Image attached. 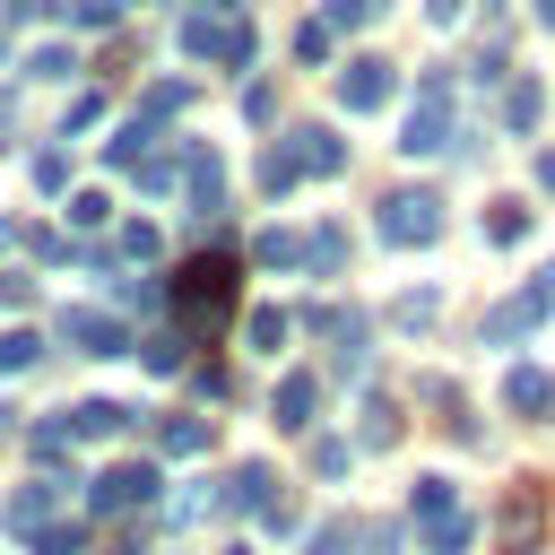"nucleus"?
<instances>
[{"label": "nucleus", "instance_id": "1", "mask_svg": "<svg viewBox=\"0 0 555 555\" xmlns=\"http://www.w3.org/2000/svg\"><path fill=\"white\" fill-rule=\"evenodd\" d=\"M165 304H173V330H191V338L225 330V312L243 304V260H234V251H191V260L165 278Z\"/></svg>", "mask_w": 555, "mask_h": 555}, {"label": "nucleus", "instance_id": "2", "mask_svg": "<svg viewBox=\"0 0 555 555\" xmlns=\"http://www.w3.org/2000/svg\"><path fill=\"white\" fill-rule=\"evenodd\" d=\"M408 520H416L425 555H468V538H477V512L460 503V486H451V477H416V494H408Z\"/></svg>", "mask_w": 555, "mask_h": 555}, {"label": "nucleus", "instance_id": "3", "mask_svg": "<svg viewBox=\"0 0 555 555\" xmlns=\"http://www.w3.org/2000/svg\"><path fill=\"white\" fill-rule=\"evenodd\" d=\"M182 52H191V61H225V69H251L260 35H251V17H234V9H199V0H191V17H182Z\"/></svg>", "mask_w": 555, "mask_h": 555}, {"label": "nucleus", "instance_id": "4", "mask_svg": "<svg viewBox=\"0 0 555 555\" xmlns=\"http://www.w3.org/2000/svg\"><path fill=\"white\" fill-rule=\"evenodd\" d=\"M373 234H382V243H390V251H425V243H434V234H442V199H434V191H416V182H408V191H390V199H382V208H373Z\"/></svg>", "mask_w": 555, "mask_h": 555}, {"label": "nucleus", "instance_id": "5", "mask_svg": "<svg viewBox=\"0 0 555 555\" xmlns=\"http://www.w3.org/2000/svg\"><path fill=\"white\" fill-rule=\"evenodd\" d=\"M217 512H251V520H269V529H295V503L278 494V468H269V460H243L234 477H217Z\"/></svg>", "mask_w": 555, "mask_h": 555}, {"label": "nucleus", "instance_id": "6", "mask_svg": "<svg viewBox=\"0 0 555 555\" xmlns=\"http://www.w3.org/2000/svg\"><path fill=\"white\" fill-rule=\"evenodd\" d=\"M460 130H451V78L442 69H425V87H416V113H408V130H399V147L408 156H442Z\"/></svg>", "mask_w": 555, "mask_h": 555}, {"label": "nucleus", "instance_id": "7", "mask_svg": "<svg viewBox=\"0 0 555 555\" xmlns=\"http://www.w3.org/2000/svg\"><path fill=\"white\" fill-rule=\"evenodd\" d=\"M546 304H555V260H546V269H538V278H529V286H520L512 304H494L477 338H486V347H512V338H529V330L546 321Z\"/></svg>", "mask_w": 555, "mask_h": 555}, {"label": "nucleus", "instance_id": "8", "mask_svg": "<svg viewBox=\"0 0 555 555\" xmlns=\"http://www.w3.org/2000/svg\"><path fill=\"white\" fill-rule=\"evenodd\" d=\"M61 338H69L78 356H130V347H139L113 304H69V312H61Z\"/></svg>", "mask_w": 555, "mask_h": 555}, {"label": "nucleus", "instance_id": "9", "mask_svg": "<svg viewBox=\"0 0 555 555\" xmlns=\"http://www.w3.org/2000/svg\"><path fill=\"white\" fill-rule=\"evenodd\" d=\"M147 503H156V468L147 460H121V468H104L87 486V512L95 520H121V512H147Z\"/></svg>", "mask_w": 555, "mask_h": 555}, {"label": "nucleus", "instance_id": "10", "mask_svg": "<svg viewBox=\"0 0 555 555\" xmlns=\"http://www.w3.org/2000/svg\"><path fill=\"white\" fill-rule=\"evenodd\" d=\"M503 555H538V538H546V486L538 477H520L512 494H503Z\"/></svg>", "mask_w": 555, "mask_h": 555}, {"label": "nucleus", "instance_id": "11", "mask_svg": "<svg viewBox=\"0 0 555 555\" xmlns=\"http://www.w3.org/2000/svg\"><path fill=\"white\" fill-rule=\"evenodd\" d=\"M390 95H399V69H390V61H373V52H364V61H347V69H338V104H347V113H382Z\"/></svg>", "mask_w": 555, "mask_h": 555}, {"label": "nucleus", "instance_id": "12", "mask_svg": "<svg viewBox=\"0 0 555 555\" xmlns=\"http://www.w3.org/2000/svg\"><path fill=\"white\" fill-rule=\"evenodd\" d=\"M182 191H191V217H217L225 208V165H217V147H182Z\"/></svg>", "mask_w": 555, "mask_h": 555}, {"label": "nucleus", "instance_id": "13", "mask_svg": "<svg viewBox=\"0 0 555 555\" xmlns=\"http://www.w3.org/2000/svg\"><path fill=\"white\" fill-rule=\"evenodd\" d=\"M269 416H278L286 434H312V416H321V382H312V373H278V390H269Z\"/></svg>", "mask_w": 555, "mask_h": 555}, {"label": "nucleus", "instance_id": "14", "mask_svg": "<svg viewBox=\"0 0 555 555\" xmlns=\"http://www.w3.org/2000/svg\"><path fill=\"white\" fill-rule=\"evenodd\" d=\"M503 408H512L520 425L555 416V373H538V364H512V373H503Z\"/></svg>", "mask_w": 555, "mask_h": 555}, {"label": "nucleus", "instance_id": "15", "mask_svg": "<svg viewBox=\"0 0 555 555\" xmlns=\"http://www.w3.org/2000/svg\"><path fill=\"white\" fill-rule=\"evenodd\" d=\"M130 416H139V408H121V399H78V408L61 416V434H69V442H113Z\"/></svg>", "mask_w": 555, "mask_h": 555}, {"label": "nucleus", "instance_id": "16", "mask_svg": "<svg viewBox=\"0 0 555 555\" xmlns=\"http://www.w3.org/2000/svg\"><path fill=\"white\" fill-rule=\"evenodd\" d=\"M286 147H295V173H321V182L347 173V139H338V130H295Z\"/></svg>", "mask_w": 555, "mask_h": 555}, {"label": "nucleus", "instance_id": "17", "mask_svg": "<svg viewBox=\"0 0 555 555\" xmlns=\"http://www.w3.org/2000/svg\"><path fill=\"white\" fill-rule=\"evenodd\" d=\"M356 442H364V451H390V442H399V399H390V390H364V408H356Z\"/></svg>", "mask_w": 555, "mask_h": 555}, {"label": "nucleus", "instance_id": "18", "mask_svg": "<svg viewBox=\"0 0 555 555\" xmlns=\"http://www.w3.org/2000/svg\"><path fill=\"white\" fill-rule=\"evenodd\" d=\"M208 442H217L208 416H156V451H165V460H199Z\"/></svg>", "mask_w": 555, "mask_h": 555}, {"label": "nucleus", "instance_id": "19", "mask_svg": "<svg viewBox=\"0 0 555 555\" xmlns=\"http://www.w3.org/2000/svg\"><path fill=\"white\" fill-rule=\"evenodd\" d=\"M61 486H69V477H35V486H17L9 529H17V538H26V529H43V520H52V503H61Z\"/></svg>", "mask_w": 555, "mask_h": 555}, {"label": "nucleus", "instance_id": "20", "mask_svg": "<svg viewBox=\"0 0 555 555\" xmlns=\"http://www.w3.org/2000/svg\"><path fill=\"white\" fill-rule=\"evenodd\" d=\"M538 113H546V87H538V78H512V87H503V130H520V139H529V130H538Z\"/></svg>", "mask_w": 555, "mask_h": 555}, {"label": "nucleus", "instance_id": "21", "mask_svg": "<svg viewBox=\"0 0 555 555\" xmlns=\"http://www.w3.org/2000/svg\"><path fill=\"white\" fill-rule=\"evenodd\" d=\"M182 113H191V87H182V78H156V87L139 95V121H147V130H156V121H182Z\"/></svg>", "mask_w": 555, "mask_h": 555}, {"label": "nucleus", "instance_id": "22", "mask_svg": "<svg viewBox=\"0 0 555 555\" xmlns=\"http://www.w3.org/2000/svg\"><path fill=\"white\" fill-rule=\"evenodd\" d=\"M286 330H295V312H278V304H260V312L243 321V338H251V356H278V347H286Z\"/></svg>", "mask_w": 555, "mask_h": 555}, {"label": "nucleus", "instance_id": "23", "mask_svg": "<svg viewBox=\"0 0 555 555\" xmlns=\"http://www.w3.org/2000/svg\"><path fill=\"white\" fill-rule=\"evenodd\" d=\"M191 347H199L191 330H165V338H147V347H139V364H147V373H182V364H191Z\"/></svg>", "mask_w": 555, "mask_h": 555}, {"label": "nucleus", "instance_id": "24", "mask_svg": "<svg viewBox=\"0 0 555 555\" xmlns=\"http://www.w3.org/2000/svg\"><path fill=\"white\" fill-rule=\"evenodd\" d=\"M26 555H87V529L78 520H43V529H26Z\"/></svg>", "mask_w": 555, "mask_h": 555}, {"label": "nucleus", "instance_id": "25", "mask_svg": "<svg viewBox=\"0 0 555 555\" xmlns=\"http://www.w3.org/2000/svg\"><path fill=\"white\" fill-rule=\"evenodd\" d=\"M295 182H304V173H295V147H286V139H278V147H260V191H269V199H286Z\"/></svg>", "mask_w": 555, "mask_h": 555}, {"label": "nucleus", "instance_id": "26", "mask_svg": "<svg viewBox=\"0 0 555 555\" xmlns=\"http://www.w3.org/2000/svg\"><path fill=\"white\" fill-rule=\"evenodd\" d=\"M251 260H260V269H304V234H286V225H269V234L251 243Z\"/></svg>", "mask_w": 555, "mask_h": 555}, {"label": "nucleus", "instance_id": "27", "mask_svg": "<svg viewBox=\"0 0 555 555\" xmlns=\"http://www.w3.org/2000/svg\"><path fill=\"white\" fill-rule=\"evenodd\" d=\"M156 512H165L173 529H191V520H208V512H217V486H182V494H165Z\"/></svg>", "mask_w": 555, "mask_h": 555}, {"label": "nucleus", "instance_id": "28", "mask_svg": "<svg viewBox=\"0 0 555 555\" xmlns=\"http://www.w3.org/2000/svg\"><path fill=\"white\" fill-rule=\"evenodd\" d=\"M520 234H529V208L520 199H494L486 208V243H520Z\"/></svg>", "mask_w": 555, "mask_h": 555}, {"label": "nucleus", "instance_id": "29", "mask_svg": "<svg viewBox=\"0 0 555 555\" xmlns=\"http://www.w3.org/2000/svg\"><path fill=\"white\" fill-rule=\"evenodd\" d=\"M113 251H121V260H156V251H165V234H156L147 217H130V225L113 234Z\"/></svg>", "mask_w": 555, "mask_h": 555}, {"label": "nucleus", "instance_id": "30", "mask_svg": "<svg viewBox=\"0 0 555 555\" xmlns=\"http://www.w3.org/2000/svg\"><path fill=\"white\" fill-rule=\"evenodd\" d=\"M338 260H347V234L338 225H312L304 234V269H338Z\"/></svg>", "mask_w": 555, "mask_h": 555}, {"label": "nucleus", "instance_id": "31", "mask_svg": "<svg viewBox=\"0 0 555 555\" xmlns=\"http://www.w3.org/2000/svg\"><path fill=\"white\" fill-rule=\"evenodd\" d=\"M434 312H442V295H434V286H408V295L390 304V321H399V330H425Z\"/></svg>", "mask_w": 555, "mask_h": 555}, {"label": "nucleus", "instance_id": "32", "mask_svg": "<svg viewBox=\"0 0 555 555\" xmlns=\"http://www.w3.org/2000/svg\"><path fill=\"white\" fill-rule=\"evenodd\" d=\"M35 356H43L35 330H0V373H35Z\"/></svg>", "mask_w": 555, "mask_h": 555}, {"label": "nucleus", "instance_id": "33", "mask_svg": "<svg viewBox=\"0 0 555 555\" xmlns=\"http://www.w3.org/2000/svg\"><path fill=\"white\" fill-rule=\"evenodd\" d=\"M330 43H338V35H330L321 17H304V26H295V61H304V69H321V61H330Z\"/></svg>", "mask_w": 555, "mask_h": 555}, {"label": "nucleus", "instance_id": "34", "mask_svg": "<svg viewBox=\"0 0 555 555\" xmlns=\"http://www.w3.org/2000/svg\"><path fill=\"white\" fill-rule=\"evenodd\" d=\"M69 69H78L69 43H35V52H26V78H69Z\"/></svg>", "mask_w": 555, "mask_h": 555}, {"label": "nucleus", "instance_id": "35", "mask_svg": "<svg viewBox=\"0 0 555 555\" xmlns=\"http://www.w3.org/2000/svg\"><path fill=\"white\" fill-rule=\"evenodd\" d=\"M382 9H390V0H330V17H321V26H330V35H338V26H373Z\"/></svg>", "mask_w": 555, "mask_h": 555}, {"label": "nucleus", "instance_id": "36", "mask_svg": "<svg viewBox=\"0 0 555 555\" xmlns=\"http://www.w3.org/2000/svg\"><path fill=\"white\" fill-rule=\"evenodd\" d=\"M104 217H113V199H104V191H78V199H69V225H78V234H95Z\"/></svg>", "mask_w": 555, "mask_h": 555}, {"label": "nucleus", "instance_id": "37", "mask_svg": "<svg viewBox=\"0 0 555 555\" xmlns=\"http://www.w3.org/2000/svg\"><path fill=\"white\" fill-rule=\"evenodd\" d=\"M26 451H35L43 468H61V460H69V434H61V425H35V434H26Z\"/></svg>", "mask_w": 555, "mask_h": 555}, {"label": "nucleus", "instance_id": "38", "mask_svg": "<svg viewBox=\"0 0 555 555\" xmlns=\"http://www.w3.org/2000/svg\"><path fill=\"white\" fill-rule=\"evenodd\" d=\"M347 460H356V442H338V434L312 442V468H321V477H347Z\"/></svg>", "mask_w": 555, "mask_h": 555}, {"label": "nucleus", "instance_id": "39", "mask_svg": "<svg viewBox=\"0 0 555 555\" xmlns=\"http://www.w3.org/2000/svg\"><path fill=\"white\" fill-rule=\"evenodd\" d=\"M35 191H69V156H61V147L35 156Z\"/></svg>", "mask_w": 555, "mask_h": 555}, {"label": "nucleus", "instance_id": "40", "mask_svg": "<svg viewBox=\"0 0 555 555\" xmlns=\"http://www.w3.org/2000/svg\"><path fill=\"white\" fill-rule=\"evenodd\" d=\"M121 0H69V26H113Z\"/></svg>", "mask_w": 555, "mask_h": 555}, {"label": "nucleus", "instance_id": "41", "mask_svg": "<svg viewBox=\"0 0 555 555\" xmlns=\"http://www.w3.org/2000/svg\"><path fill=\"white\" fill-rule=\"evenodd\" d=\"M356 538H364V555H399V520H364Z\"/></svg>", "mask_w": 555, "mask_h": 555}, {"label": "nucleus", "instance_id": "42", "mask_svg": "<svg viewBox=\"0 0 555 555\" xmlns=\"http://www.w3.org/2000/svg\"><path fill=\"white\" fill-rule=\"evenodd\" d=\"M538 191L555 199V147H538Z\"/></svg>", "mask_w": 555, "mask_h": 555}, {"label": "nucleus", "instance_id": "43", "mask_svg": "<svg viewBox=\"0 0 555 555\" xmlns=\"http://www.w3.org/2000/svg\"><path fill=\"white\" fill-rule=\"evenodd\" d=\"M460 9H468V0H425V17H434V26H451Z\"/></svg>", "mask_w": 555, "mask_h": 555}, {"label": "nucleus", "instance_id": "44", "mask_svg": "<svg viewBox=\"0 0 555 555\" xmlns=\"http://www.w3.org/2000/svg\"><path fill=\"white\" fill-rule=\"evenodd\" d=\"M538 26H555V0H538Z\"/></svg>", "mask_w": 555, "mask_h": 555}, {"label": "nucleus", "instance_id": "45", "mask_svg": "<svg viewBox=\"0 0 555 555\" xmlns=\"http://www.w3.org/2000/svg\"><path fill=\"white\" fill-rule=\"evenodd\" d=\"M104 555H139V546H104Z\"/></svg>", "mask_w": 555, "mask_h": 555}, {"label": "nucleus", "instance_id": "46", "mask_svg": "<svg viewBox=\"0 0 555 555\" xmlns=\"http://www.w3.org/2000/svg\"><path fill=\"white\" fill-rule=\"evenodd\" d=\"M225 555H251V546H225Z\"/></svg>", "mask_w": 555, "mask_h": 555}, {"label": "nucleus", "instance_id": "47", "mask_svg": "<svg viewBox=\"0 0 555 555\" xmlns=\"http://www.w3.org/2000/svg\"><path fill=\"white\" fill-rule=\"evenodd\" d=\"M0 434H9V408H0Z\"/></svg>", "mask_w": 555, "mask_h": 555}]
</instances>
